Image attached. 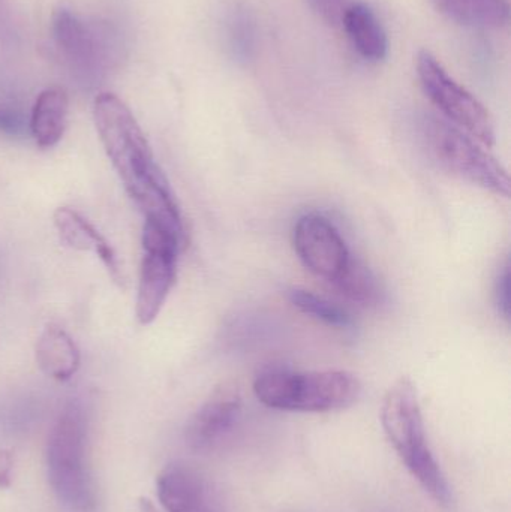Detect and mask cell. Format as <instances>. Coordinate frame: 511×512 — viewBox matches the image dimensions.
<instances>
[{
  "label": "cell",
  "instance_id": "2",
  "mask_svg": "<svg viewBox=\"0 0 511 512\" xmlns=\"http://www.w3.org/2000/svg\"><path fill=\"white\" fill-rule=\"evenodd\" d=\"M384 433L405 468L422 489L443 507H452L453 490L429 447L416 385L401 378L389 388L381 406Z\"/></svg>",
  "mask_w": 511,
  "mask_h": 512
},
{
  "label": "cell",
  "instance_id": "10",
  "mask_svg": "<svg viewBox=\"0 0 511 512\" xmlns=\"http://www.w3.org/2000/svg\"><path fill=\"white\" fill-rule=\"evenodd\" d=\"M156 490L167 512H216L206 478L186 463L165 466L156 478Z\"/></svg>",
  "mask_w": 511,
  "mask_h": 512
},
{
  "label": "cell",
  "instance_id": "11",
  "mask_svg": "<svg viewBox=\"0 0 511 512\" xmlns=\"http://www.w3.org/2000/svg\"><path fill=\"white\" fill-rule=\"evenodd\" d=\"M54 225L63 245L75 251H92L104 262L114 282L122 283L123 276L120 273L119 262L113 248L107 240L101 236L98 230L84 219L80 213L68 207H60L54 213Z\"/></svg>",
  "mask_w": 511,
  "mask_h": 512
},
{
  "label": "cell",
  "instance_id": "7",
  "mask_svg": "<svg viewBox=\"0 0 511 512\" xmlns=\"http://www.w3.org/2000/svg\"><path fill=\"white\" fill-rule=\"evenodd\" d=\"M183 239L170 230L146 222L143 231V259L138 280L137 318L149 325L158 318L176 282L177 259Z\"/></svg>",
  "mask_w": 511,
  "mask_h": 512
},
{
  "label": "cell",
  "instance_id": "13",
  "mask_svg": "<svg viewBox=\"0 0 511 512\" xmlns=\"http://www.w3.org/2000/svg\"><path fill=\"white\" fill-rule=\"evenodd\" d=\"M36 363L50 378L59 382L69 381L80 367V351L63 328L50 324L36 343Z\"/></svg>",
  "mask_w": 511,
  "mask_h": 512
},
{
  "label": "cell",
  "instance_id": "21",
  "mask_svg": "<svg viewBox=\"0 0 511 512\" xmlns=\"http://www.w3.org/2000/svg\"><path fill=\"white\" fill-rule=\"evenodd\" d=\"M12 469H14V454L11 450L0 448V490L11 487Z\"/></svg>",
  "mask_w": 511,
  "mask_h": 512
},
{
  "label": "cell",
  "instance_id": "4",
  "mask_svg": "<svg viewBox=\"0 0 511 512\" xmlns=\"http://www.w3.org/2000/svg\"><path fill=\"white\" fill-rule=\"evenodd\" d=\"M362 384L344 370L294 372L270 369L254 382V393L267 408L288 412H332L359 399Z\"/></svg>",
  "mask_w": 511,
  "mask_h": 512
},
{
  "label": "cell",
  "instance_id": "15",
  "mask_svg": "<svg viewBox=\"0 0 511 512\" xmlns=\"http://www.w3.org/2000/svg\"><path fill=\"white\" fill-rule=\"evenodd\" d=\"M441 14L462 26L497 29L510 17L509 0H434Z\"/></svg>",
  "mask_w": 511,
  "mask_h": 512
},
{
  "label": "cell",
  "instance_id": "1",
  "mask_svg": "<svg viewBox=\"0 0 511 512\" xmlns=\"http://www.w3.org/2000/svg\"><path fill=\"white\" fill-rule=\"evenodd\" d=\"M93 119L108 159L146 222L185 240L179 206L128 105L114 93H99L93 104Z\"/></svg>",
  "mask_w": 511,
  "mask_h": 512
},
{
  "label": "cell",
  "instance_id": "3",
  "mask_svg": "<svg viewBox=\"0 0 511 512\" xmlns=\"http://www.w3.org/2000/svg\"><path fill=\"white\" fill-rule=\"evenodd\" d=\"M89 424L83 405L63 406L47 442V475L57 501L71 512H92L96 493L90 474Z\"/></svg>",
  "mask_w": 511,
  "mask_h": 512
},
{
  "label": "cell",
  "instance_id": "16",
  "mask_svg": "<svg viewBox=\"0 0 511 512\" xmlns=\"http://www.w3.org/2000/svg\"><path fill=\"white\" fill-rule=\"evenodd\" d=\"M54 39L57 47L72 62L78 65H92L96 57V42L92 33L74 14L62 9L54 15Z\"/></svg>",
  "mask_w": 511,
  "mask_h": 512
},
{
  "label": "cell",
  "instance_id": "8",
  "mask_svg": "<svg viewBox=\"0 0 511 512\" xmlns=\"http://www.w3.org/2000/svg\"><path fill=\"white\" fill-rule=\"evenodd\" d=\"M294 249L311 273L335 282L351 261L350 251L335 225L318 215H306L294 227Z\"/></svg>",
  "mask_w": 511,
  "mask_h": 512
},
{
  "label": "cell",
  "instance_id": "9",
  "mask_svg": "<svg viewBox=\"0 0 511 512\" xmlns=\"http://www.w3.org/2000/svg\"><path fill=\"white\" fill-rule=\"evenodd\" d=\"M242 411V397L236 387H221L195 412L186 427V444L191 450H213L221 444L233 427Z\"/></svg>",
  "mask_w": 511,
  "mask_h": 512
},
{
  "label": "cell",
  "instance_id": "5",
  "mask_svg": "<svg viewBox=\"0 0 511 512\" xmlns=\"http://www.w3.org/2000/svg\"><path fill=\"white\" fill-rule=\"evenodd\" d=\"M423 138L429 155L441 170L492 194L510 197L511 183L506 168L473 137L447 120L429 116L423 122Z\"/></svg>",
  "mask_w": 511,
  "mask_h": 512
},
{
  "label": "cell",
  "instance_id": "14",
  "mask_svg": "<svg viewBox=\"0 0 511 512\" xmlns=\"http://www.w3.org/2000/svg\"><path fill=\"white\" fill-rule=\"evenodd\" d=\"M68 111L69 99L65 90L50 87L39 93L30 117V132L41 149H51L62 140Z\"/></svg>",
  "mask_w": 511,
  "mask_h": 512
},
{
  "label": "cell",
  "instance_id": "12",
  "mask_svg": "<svg viewBox=\"0 0 511 512\" xmlns=\"http://www.w3.org/2000/svg\"><path fill=\"white\" fill-rule=\"evenodd\" d=\"M356 53L368 62H381L389 53V39L375 12L365 3L345 9L341 21Z\"/></svg>",
  "mask_w": 511,
  "mask_h": 512
},
{
  "label": "cell",
  "instance_id": "6",
  "mask_svg": "<svg viewBox=\"0 0 511 512\" xmlns=\"http://www.w3.org/2000/svg\"><path fill=\"white\" fill-rule=\"evenodd\" d=\"M417 74L423 92L450 123L483 146H494L497 134L488 108L455 78L450 77L437 57L432 56L429 51H420L417 57Z\"/></svg>",
  "mask_w": 511,
  "mask_h": 512
},
{
  "label": "cell",
  "instance_id": "19",
  "mask_svg": "<svg viewBox=\"0 0 511 512\" xmlns=\"http://www.w3.org/2000/svg\"><path fill=\"white\" fill-rule=\"evenodd\" d=\"M315 15L329 26H338L348 8L347 0H306Z\"/></svg>",
  "mask_w": 511,
  "mask_h": 512
},
{
  "label": "cell",
  "instance_id": "20",
  "mask_svg": "<svg viewBox=\"0 0 511 512\" xmlns=\"http://www.w3.org/2000/svg\"><path fill=\"white\" fill-rule=\"evenodd\" d=\"M497 303L501 315L509 321L510 319V265L507 262L501 271L497 282Z\"/></svg>",
  "mask_w": 511,
  "mask_h": 512
},
{
  "label": "cell",
  "instance_id": "17",
  "mask_svg": "<svg viewBox=\"0 0 511 512\" xmlns=\"http://www.w3.org/2000/svg\"><path fill=\"white\" fill-rule=\"evenodd\" d=\"M332 285L345 298L363 307H378L384 301V289L380 280L362 262L351 258L344 273Z\"/></svg>",
  "mask_w": 511,
  "mask_h": 512
},
{
  "label": "cell",
  "instance_id": "22",
  "mask_svg": "<svg viewBox=\"0 0 511 512\" xmlns=\"http://www.w3.org/2000/svg\"><path fill=\"white\" fill-rule=\"evenodd\" d=\"M20 122L12 111L0 108V131H17Z\"/></svg>",
  "mask_w": 511,
  "mask_h": 512
},
{
  "label": "cell",
  "instance_id": "18",
  "mask_svg": "<svg viewBox=\"0 0 511 512\" xmlns=\"http://www.w3.org/2000/svg\"><path fill=\"white\" fill-rule=\"evenodd\" d=\"M288 300L294 307L312 316L330 327L347 328L353 325V319L341 307L333 304L332 301L314 294V292L305 291V289H293L288 292Z\"/></svg>",
  "mask_w": 511,
  "mask_h": 512
}]
</instances>
